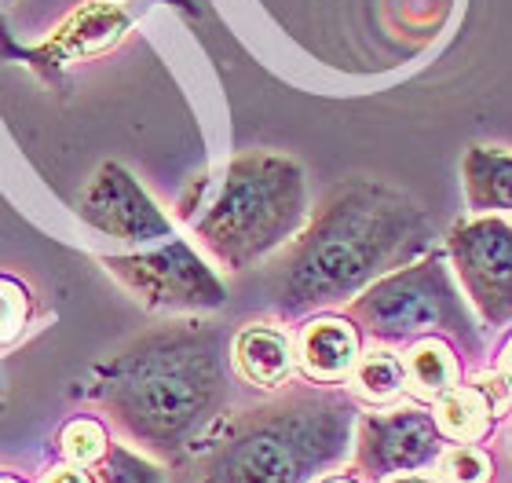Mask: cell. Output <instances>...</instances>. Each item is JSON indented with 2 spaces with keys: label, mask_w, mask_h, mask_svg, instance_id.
<instances>
[{
  "label": "cell",
  "mask_w": 512,
  "mask_h": 483,
  "mask_svg": "<svg viewBox=\"0 0 512 483\" xmlns=\"http://www.w3.org/2000/svg\"><path fill=\"white\" fill-rule=\"evenodd\" d=\"M352 315L384 341H403L432 326H465L458 290L439 260H421L374 282L352 304Z\"/></svg>",
  "instance_id": "cell-5"
},
{
  "label": "cell",
  "mask_w": 512,
  "mask_h": 483,
  "mask_svg": "<svg viewBox=\"0 0 512 483\" xmlns=\"http://www.w3.org/2000/svg\"><path fill=\"white\" fill-rule=\"evenodd\" d=\"M114 275H121L128 290L139 293V301H147L150 308H220L224 304V286L180 242L147 257L114 260Z\"/></svg>",
  "instance_id": "cell-7"
},
{
  "label": "cell",
  "mask_w": 512,
  "mask_h": 483,
  "mask_svg": "<svg viewBox=\"0 0 512 483\" xmlns=\"http://www.w3.org/2000/svg\"><path fill=\"white\" fill-rule=\"evenodd\" d=\"M450 348L447 341H439V337H421V341L406 352V381L414 388L417 396H443L447 388H454V377H458V366L450 359Z\"/></svg>",
  "instance_id": "cell-14"
},
{
  "label": "cell",
  "mask_w": 512,
  "mask_h": 483,
  "mask_svg": "<svg viewBox=\"0 0 512 483\" xmlns=\"http://www.w3.org/2000/svg\"><path fill=\"white\" fill-rule=\"evenodd\" d=\"M352 410L341 399L297 396L231 425L209 458L213 483H311L344 458Z\"/></svg>",
  "instance_id": "cell-3"
},
{
  "label": "cell",
  "mask_w": 512,
  "mask_h": 483,
  "mask_svg": "<svg viewBox=\"0 0 512 483\" xmlns=\"http://www.w3.org/2000/svg\"><path fill=\"white\" fill-rule=\"evenodd\" d=\"M322 483H352V480H341V476H337V480H322Z\"/></svg>",
  "instance_id": "cell-23"
},
{
  "label": "cell",
  "mask_w": 512,
  "mask_h": 483,
  "mask_svg": "<svg viewBox=\"0 0 512 483\" xmlns=\"http://www.w3.org/2000/svg\"><path fill=\"white\" fill-rule=\"evenodd\" d=\"M439 447H443V432L421 410L370 414L359 429V465L374 480L421 469L436 458Z\"/></svg>",
  "instance_id": "cell-8"
},
{
  "label": "cell",
  "mask_w": 512,
  "mask_h": 483,
  "mask_svg": "<svg viewBox=\"0 0 512 483\" xmlns=\"http://www.w3.org/2000/svg\"><path fill=\"white\" fill-rule=\"evenodd\" d=\"M432 227L406 194L359 180L326 202L278 279L286 304H330L425 249Z\"/></svg>",
  "instance_id": "cell-1"
},
{
  "label": "cell",
  "mask_w": 512,
  "mask_h": 483,
  "mask_svg": "<svg viewBox=\"0 0 512 483\" xmlns=\"http://www.w3.org/2000/svg\"><path fill=\"white\" fill-rule=\"evenodd\" d=\"M44 483H88V480H85V473H77V469H55Z\"/></svg>",
  "instance_id": "cell-21"
},
{
  "label": "cell",
  "mask_w": 512,
  "mask_h": 483,
  "mask_svg": "<svg viewBox=\"0 0 512 483\" xmlns=\"http://www.w3.org/2000/svg\"><path fill=\"white\" fill-rule=\"evenodd\" d=\"M443 483H491V458L480 447H454L439 458Z\"/></svg>",
  "instance_id": "cell-16"
},
{
  "label": "cell",
  "mask_w": 512,
  "mask_h": 483,
  "mask_svg": "<svg viewBox=\"0 0 512 483\" xmlns=\"http://www.w3.org/2000/svg\"><path fill=\"white\" fill-rule=\"evenodd\" d=\"M235 359L238 370L253 381V385H282L293 370V355H289V341L271 326H249L238 333L235 341Z\"/></svg>",
  "instance_id": "cell-12"
},
{
  "label": "cell",
  "mask_w": 512,
  "mask_h": 483,
  "mask_svg": "<svg viewBox=\"0 0 512 483\" xmlns=\"http://www.w3.org/2000/svg\"><path fill=\"white\" fill-rule=\"evenodd\" d=\"M502 388H505V396H512V341L505 344V352H502Z\"/></svg>",
  "instance_id": "cell-20"
},
{
  "label": "cell",
  "mask_w": 512,
  "mask_h": 483,
  "mask_svg": "<svg viewBox=\"0 0 512 483\" xmlns=\"http://www.w3.org/2000/svg\"><path fill=\"white\" fill-rule=\"evenodd\" d=\"M88 220L99 224L103 231L128 242H150V238H165L169 235V220L154 209L147 194L139 191L132 176H125L121 169L110 165L103 176H99L96 191L88 198Z\"/></svg>",
  "instance_id": "cell-9"
},
{
  "label": "cell",
  "mask_w": 512,
  "mask_h": 483,
  "mask_svg": "<svg viewBox=\"0 0 512 483\" xmlns=\"http://www.w3.org/2000/svg\"><path fill=\"white\" fill-rule=\"evenodd\" d=\"M304 172L275 154H246L231 161L191 213L194 231L227 268H246L282 246L304 220Z\"/></svg>",
  "instance_id": "cell-4"
},
{
  "label": "cell",
  "mask_w": 512,
  "mask_h": 483,
  "mask_svg": "<svg viewBox=\"0 0 512 483\" xmlns=\"http://www.w3.org/2000/svg\"><path fill=\"white\" fill-rule=\"evenodd\" d=\"M392 483H428V480H421V476H399V480H392Z\"/></svg>",
  "instance_id": "cell-22"
},
{
  "label": "cell",
  "mask_w": 512,
  "mask_h": 483,
  "mask_svg": "<svg viewBox=\"0 0 512 483\" xmlns=\"http://www.w3.org/2000/svg\"><path fill=\"white\" fill-rule=\"evenodd\" d=\"M450 260L472 308L487 326L512 322V224L502 216H476L450 231Z\"/></svg>",
  "instance_id": "cell-6"
},
{
  "label": "cell",
  "mask_w": 512,
  "mask_h": 483,
  "mask_svg": "<svg viewBox=\"0 0 512 483\" xmlns=\"http://www.w3.org/2000/svg\"><path fill=\"white\" fill-rule=\"evenodd\" d=\"M461 183L476 216L512 213V154L494 147H469L461 158Z\"/></svg>",
  "instance_id": "cell-10"
},
{
  "label": "cell",
  "mask_w": 512,
  "mask_h": 483,
  "mask_svg": "<svg viewBox=\"0 0 512 483\" xmlns=\"http://www.w3.org/2000/svg\"><path fill=\"white\" fill-rule=\"evenodd\" d=\"M63 451L70 462L77 465H92L103 458V451H107V436H103V429H99L96 421H70L63 432Z\"/></svg>",
  "instance_id": "cell-17"
},
{
  "label": "cell",
  "mask_w": 512,
  "mask_h": 483,
  "mask_svg": "<svg viewBox=\"0 0 512 483\" xmlns=\"http://www.w3.org/2000/svg\"><path fill=\"white\" fill-rule=\"evenodd\" d=\"M220 396L224 370L216 337L205 330H176L143 341L121 363L110 407L136 440L154 451H176L213 418Z\"/></svg>",
  "instance_id": "cell-2"
},
{
  "label": "cell",
  "mask_w": 512,
  "mask_h": 483,
  "mask_svg": "<svg viewBox=\"0 0 512 483\" xmlns=\"http://www.w3.org/2000/svg\"><path fill=\"white\" fill-rule=\"evenodd\" d=\"M359 359L355 330L341 319H315L300 333V366L315 381H341Z\"/></svg>",
  "instance_id": "cell-11"
},
{
  "label": "cell",
  "mask_w": 512,
  "mask_h": 483,
  "mask_svg": "<svg viewBox=\"0 0 512 483\" xmlns=\"http://www.w3.org/2000/svg\"><path fill=\"white\" fill-rule=\"evenodd\" d=\"M22 315H26V304H22V293L8 282H0V341L15 337L22 326Z\"/></svg>",
  "instance_id": "cell-19"
},
{
  "label": "cell",
  "mask_w": 512,
  "mask_h": 483,
  "mask_svg": "<svg viewBox=\"0 0 512 483\" xmlns=\"http://www.w3.org/2000/svg\"><path fill=\"white\" fill-rule=\"evenodd\" d=\"M403 385H406V370L392 352H370L355 363V388L366 399H374V403L399 396Z\"/></svg>",
  "instance_id": "cell-15"
},
{
  "label": "cell",
  "mask_w": 512,
  "mask_h": 483,
  "mask_svg": "<svg viewBox=\"0 0 512 483\" xmlns=\"http://www.w3.org/2000/svg\"><path fill=\"white\" fill-rule=\"evenodd\" d=\"M491 418H494L491 381L469 388H447L436 403V425L439 432H447L450 440H461V443L480 440L483 432L491 429Z\"/></svg>",
  "instance_id": "cell-13"
},
{
  "label": "cell",
  "mask_w": 512,
  "mask_h": 483,
  "mask_svg": "<svg viewBox=\"0 0 512 483\" xmlns=\"http://www.w3.org/2000/svg\"><path fill=\"white\" fill-rule=\"evenodd\" d=\"M99 480L103 483H165L154 465L128 451H110L107 462L99 465Z\"/></svg>",
  "instance_id": "cell-18"
}]
</instances>
